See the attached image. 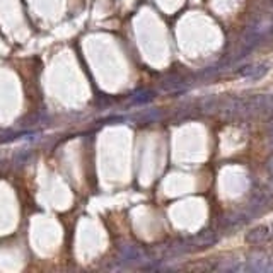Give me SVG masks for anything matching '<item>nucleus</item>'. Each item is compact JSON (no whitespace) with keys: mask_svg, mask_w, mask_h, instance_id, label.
Masks as SVG:
<instances>
[{"mask_svg":"<svg viewBox=\"0 0 273 273\" xmlns=\"http://www.w3.org/2000/svg\"><path fill=\"white\" fill-rule=\"evenodd\" d=\"M272 33H273V17H260L251 26L246 27L241 41H243L244 48H253Z\"/></svg>","mask_w":273,"mask_h":273,"instance_id":"1","label":"nucleus"},{"mask_svg":"<svg viewBox=\"0 0 273 273\" xmlns=\"http://www.w3.org/2000/svg\"><path fill=\"white\" fill-rule=\"evenodd\" d=\"M219 241V234H217L215 231H210V229H205L200 234H196L193 239H191V243H193V246L196 248H208V246H214V244Z\"/></svg>","mask_w":273,"mask_h":273,"instance_id":"2","label":"nucleus"},{"mask_svg":"<svg viewBox=\"0 0 273 273\" xmlns=\"http://www.w3.org/2000/svg\"><path fill=\"white\" fill-rule=\"evenodd\" d=\"M270 234V229L267 226H256L253 227L250 232H246V243L248 244H260Z\"/></svg>","mask_w":273,"mask_h":273,"instance_id":"3","label":"nucleus"},{"mask_svg":"<svg viewBox=\"0 0 273 273\" xmlns=\"http://www.w3.org/2000/svg\"><path fill=\"white\" fill-rule=\"evenodd\" d=\"M219 104H220L219 99L208 98L202 103V108H203L205 113H215V111H219Z\"/></svg>","mask_w":273,"mask_h":273,"instance_id":"4","label":"nucleus"},{"mask_svg":"<svg viewBox=\"0 0 273 273\" xmlns=\"http://www.w3.org/2000/svg\"><path fill=\"white\" fill-rule=\"evenodd\" d=\"M267 72H268V65H265V63H262V65H256V67H253V70H251V74H250V77L248 79L258 80V79H262Z\"/></svg>","mask_w":273,"mask_h":273,"instance_id":"5","label":"nucleus"},{"mask_svg":"<svg viewBox=\"0 0 273 273\" xmlns=\"http://www.w3.org/2000/svg\"><path fill=\"white\" fill-rule=\"evenodd\" d=\"M154 99V92L152 91H143L142 94L138 96V98H135L134 101L135 103H147V101H152Z\"/></svg>","mask_w":273,"mask_h":273,"instance_id":"6","label":"nucleus"},{"mask_svg":"<svg viewBox=\"0 0 273 273\" xmlns=\"http://www.w3.org/2000/svg\"><path fill=\"white\" fill-rule=\"evenodd\" d=\"M253 67H255V65H246V67H243V68H241V70L238 72V74L241 75V77H250Z\"/></svg>","mask_w":273,"mask_h":273,"instance_id":"7","label":"nucleus"},{"mask_svg":"<svg viewBox=\"0 0 273 273\" xmlns=\"http://www.w3.org/2000/svg\"><path fill=\"white\" fill-rule=\"evenodd\" d=\"M267 167H268V171H270L272 174H273V155H272L270 159H268V162H267Z\"/></svg>","mask_w":273,"mask_h":273,"instance_id":"8","label":"nucleus"},{"mask_svg":"<svg viewBox=\"0 0 273 273\" xmlns=\"http://www.w3.org/2000/svg\"><path fill=\"white\" fill-rule=\"evenodd\" d=\"M268 128H270V130H273V115L270 116V118H268Z\"/></svg>","mask_w":273,"mask_h":273,"instance_id":"9","label":"nucleus"},{"mask_svg":"<svg viewBox=\"0 0 273 273\" xmlns=\"http://www.w3.org/2000/svg\"><path fill=\"white\" fill-rule=\"evenodd\" d=\"M270 143H272V147H273V135H272V138H270Z\"/></svg>","mask_w":273,"mask_h":273,"instance_id":"10","label":"nucleus"}]
</instances>
